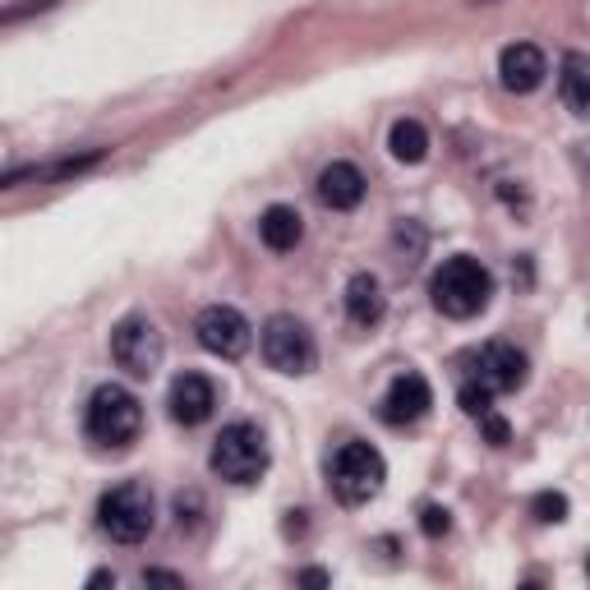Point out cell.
I'll return each mask as SVG.
<instances>
[{"label": "cell", "mask_w": 590, "mask_h": 590, "mask_svg": "<svg viewBox=\"0 0 590 590\" xmlns=\"http://www.w3.org/2000/svg\"><path fill=\"white\" fill-rule=\"evenodd\" d=\"M429 296H433V304H439V314L475 319L489 304V296H494V277H489V268L479 264V258L456 254V258H448L439 273H433Z\"/></svg>", "instance_id": "6da1fadb"}, {"label": "cell", "mask_w": 590, "mask_h": 590, "mask_svg": "<svg viewBox=\"0 0 590 590\" xmlns=\"http://www.w3.org/2000/svg\"><path fill=\"white\" fill-rule=\"evenodd\" d=\"M208 466H212L217 479H227V485H254V479L268 471V439H264V429L250 425V420L227 425L222 433H217Z\"/></svg>", "instance_id": "7a4b0ae2"}, {"label": "cell", "mask_w": 590, "mask_h": 590, "mask_svg": "<svg viewBox=\"0 0 590 590\" xmlns=\"http://www.w3.org/2000/svg\"><path fill=\"white\" fill-rule=\"evenodd\" d=\"M143 429V406L129 387L102 383L89 397V439L102 448H129Z\"/></svg>", "instance_id": "3957f363"}, {"label": "cell", "mask_w": 590, "mask_h": 590, "mask_svg": "<svg viewBox=\"0 0 590 590\" xmlns=\"http://www.w3.org/2000/svg\"><path fill=\"white\" fill-rule=\"evenodd\" d=\"M387 479V462L379 448L369 443H342L333 452V462H327V485H333V494L346 502V508H360V502H369Z\"/></svg>", "instance_id": "277c9868"}, {"label": "cell", "mask_w": 590, "mask_h": 590, "mask_svg": "<svg viewBox=\"0 0 590 590\" xmlns=\"http://www.w3.org/2000/svg\"><path fill=\"white\" fill-rule=\"evenodd\" d=\"M152 494H148V485H116V489H106L102 494V502H97V527L112 535L116 544H139V540H148V531H152Z\"/></svg>", "instance_id": "5b68a950"}, {"label": "cell", "mask_w": 590, "mask_h": 590, "mask_svg": "<svg viewBox=\"0 0 590 590\" xmlns=\"http://www.w3.org/2000/svg\"><path fill=\"white\" fill-rule=\"evenodd\" d=\"M264 360L277 369V374H310L314 360H319V346H314V333L304 327L296 314H273L264 323Z\"/></svg>", "instance_id": "8992f818"}, {"label": "cell", "mask_w": 590, "mask_h": 590, "mask_svg": "<svg viewBox=\"0 0 590 590\" xmlns=\"http://www.w3.org/2000/svg\"><path fill=\"white\" fill-rule=\"evenodd\" d=\"M166 356V342L158 333V323L143 319V314H129L112 327V360L125 369L129 379H148L152 369L162 365Z\"/></svg>", "instance_id": "52a82bcc"}, {"label": "cell", "mask_w": 590, "mask_h": 590, "mask_svg": "<svg viewBox=\"0 0 590 590\" xmlns=\"http://www.w3.org/2000/svg\"><path fill=\"white\" fill-rule=\"evenodd\" d=\"M194 337H199L204 351L222 356V360H240L254 342V327L240 310H231V304H208V310L194 319Z\"/></svg>", "instance_id": "ba28073f"}, {"label": "cell", "mask_w": 590, "mask_h": 590, "mask_svg": "<svg viewBox=\"0 0 590 590\" xmlns=\"http://www.w3.org/2000/svg\"><path fill=\"white\" fill-rule=\"evenodd\" d=\"M429 406H433L429 383L420 374H397L387 383V392H383L379 415L387 425H415V420H425V415H429Z\"/></svg>", "instance_id": "9c48e42d"}, {"label": "cell", "mask_w": 590, "mask_h": 590, "mask_svg": "<svg viewBox=\"0 0 590 590\" xmlns=\"http://www.w3.org/2000/svg\"><path fill=\"white\" fill-rule=\"evenodd\" d=\"M544 74H549V60H544L540 47H531V42H512V47H502L498 56V83L508 93H535Z\"/></svg>", "instance_id": "30bf717a"}, {"label": "cell", "mask_w": 590, "mask_h": 590, "mask_svg": "<svg viewBox=\"0 0 590 590\" xmlns=\"http://www.w3.org/2000/svg\"><path fill=\"white\" fill-rule=\"evenodd\" d=\"M166 406H171V420L176 425H204L217 406V387L204 374H181L176 383H171Z\"/></svg>", "instance_id": "8fae6325"}, {"label": "cell", "mask_w": 590, "mask_h": 590, "mask_svg": "<svg viewBox=\"0 0 590 590\" xmlns=\"http://www.w3.org/2000/svg\"><path fill=\"white\" fill-rule=\"evenodd\" d=\"M475 379L485 383L489 392H517L521 383H527V356H521L517 346L494 342V346L479 351V374Z\"/></svg>", "instance_id": "7c38bea8"}, {"label": "cell", "mask_w": 590, "mask_h": 590, "mask_svg": "<svg viewBox=\"0 0 590 590\" xmlns=\"http://www.w3.org/2000/svg\"><path fill=\"white\" fill-rule=\"evenodd\" d=\"M360 199H365V176H360V166L333 162V166L319 171V204H323V208L351 212V208H360Z\"/></svg>", "instance_id": "4fadbf2b"}, {"label": "cell", "mask_w": 590, "mask_h": 590, "mask_svg": "<svg viewBox=\"0 0 590 590\" xmlns=\"http://www.w3.org/2000/svg\"><path fill=\"white\" fill-rule=\"evenodd\" d=\"M342 300H346V319H351L356 327H374L387 314V300H383V287H379L374 273H356L351 281H346Z\"/></svg>", "instance_id": "5bb4252c"}, {"label": "cell", "mask_w": 590, "mask_h": 590, "mask_svg": "<svg viewBox=\"0 0 590 590\" xmlns=\"http://www.w3.org/2000/svg\"><path fill=\"white\" fill-rule=\"evenodd\" d=\"M558 97L572 116H590V56L567 51L558 65Z\"/></svg>", "instance_id": "9a60e30c"}, {"label": "cell", "mask_w": 590, "mask_h": 590, "mask_svg": "<svg viewBox=\"0 0 590 590\" xmlns=\"http://www.w3.org/2000/svg\"><path fill=\"white\" fill-rule=\"evenodd\" d=\"M258 235H264V245L273 254H287L300 245V235H304V222H300V212L287 208V204H273L264 217H258Z\"/></svg>", "instance_id": "2e32d148"}, {"label": "cell", "mask_w": 590, "mask_h": 590, "mask_svg": "<svg viewBox=\"0 0 590 590\" xmlns=\"http://www.w3.org/2000/svg\"><path fill=\"white\" fill-rule=\"evenodd\" d=\"M387 148H392V158L415 166V162H425L429 158V135H425V125L420 120H397L392 125V135H387Z\"/></svg>", "instance_id": "e0dca14e"}, {"label": "cell", "mask_w": 590, "mask_h": 590, "mask_svg": "<svg viewBox=\"0 0 590 590\" xmlns=\"http://www.w3.org/2000/svg\"><path fill=\"white\" fill-rule=\"evenodd\" d=\"M531 512L544 521V527H554V521H563V517H567V498H563V494H554V489H544V494H535Z\"/></svg>", "instance_id": "ac0fdd59"}, {"label": "cell", "mask_w": 590, "mask_h": 590, "mask_svg": "<svg viewBox=\"0 0 590 590\" xmlns=\"http://www.w3.org/2000/svg\"><path fill=\"white\" fill-rule=\"evenodd\" d=\"M456 402H462V410H466V415H475V420H479V415H489L494 392L475 379V383H466V387H462V397H456Z\"/></svg>", "instance_id": "d6986e66"}, {"label": "cell", "mask_w": 590, "mask_h": 590, "mask_svg": "<svg viewBox=\"0 0 590 590\" xmlns=\"http://www.w3.org/2000/svg\"><path fill=\"white\" fill-rule=\"evenodd\" d=\"M448 527H452V517H448V508H433V502H429V508L420 512V531H425L429 540H439V535H448Z\"/></svg>", "instance_id": "ffe728a7"}, {"label": "cell", "mask_w": 590, "mask_h": 590, "mask_svg": "<svg viewBox=\"0 0 590 590\" xmlns=\"http://www.w3.org/2000/svg\"><path fill=\"white\" fill-rule=\"evenodd\" d=\"M479 425H485V439H489L494 448H502V443H508V420H498L494 410H489V415H479Z\"/></svg>", "instance_id": "44dd1931"}, {"label": "cell", "mask_w": 590, "mask_h": 590, "mask_svg": "<svg viewBox=\"0 0 590 590\" xmlns=\"http://www.w3.org/2000/svg\"><path fill=\"white\" fill-rule=\"evenodd\" d=\"M143 586H185L176 572H158V567H148L143 572Z\"/></svg>", "instance_id": "7402d4cb"}, {"label": "cell", "mask_w": 590, "mask_h": 590, "mask_svg": "<svg viewBox=\"0 0 590 590\" xmlns=\"http://www.w3.org/2000/svg\"><path fill=\"white\" fill-rule=\"evenodd\" d=\"M300 581L304 586H327V572H323V567H310V572H300Z\"/></svg>", "instance_id": "603a6c76"}, {"label": "cell", "mask_w": 590, "mask_h": 590, "mask_svg": "<svg viewBox=\"0 0 590 590\" xmlns=\"http://www.w3.org/2000/svg\"><path fill=\"white\" fill-rule=\"evenodd\" d=\"M89 586H116V572H93Z\"/></svg>", "instance_id": "cb8c5ba5"}, {"label": "cell", "mask_w": 590, "mask_h": 590, "mask_svg": "<svg viewBox=\"0 0 590 590\" xmlns=\"http://www.w3.org/2000/svg\"><path fill=\"white\" fill-rule=\"evenodd\" d=\"M586 572H590V558H586Z\"/></svg>", "instance_id": "d4e9b609"}, {"label": "cell", "mask_w": 590, "mask_h": 590, "mask_svg": "<svg viewBox=\"0 0 590 590\" xmlns=\"http://www.w3.org/2000/svg\"><path fill=\"white\" fill-rule=\"evenodd\" d=\"M479 5H489V0H479Z\"/></svg>", "instance_id": "484cf974"}]
</instances>
